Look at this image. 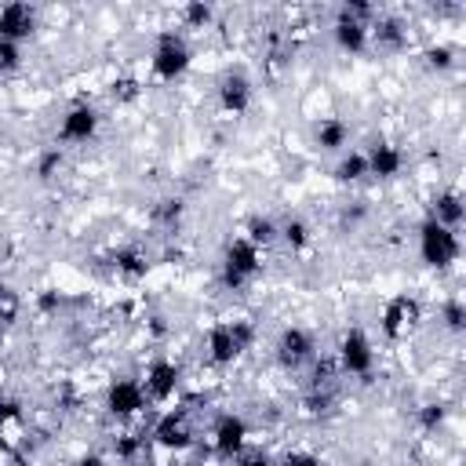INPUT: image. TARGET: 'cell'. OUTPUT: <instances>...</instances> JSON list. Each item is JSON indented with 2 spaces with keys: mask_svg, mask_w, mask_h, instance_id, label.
<instances>
[{
  "mask_svg": "<svg viewBox=\"0 0 466 466\" xmlns=\"http://www.w3.org/2000/svg\"><path fill=\"white\" fill-rule=\"evenodd\" d=\"M251 346H255L251 320H215L204 335V360L222 371V368H233Z\"/></svg>",
  "mask_w": 466,
  "mask_h": 466,
  "instance_id": "6da1fadb",
  "label": "cell"
},
{
  "mask_svg": "<svg viewBox=\"0 0 466 466\" xmlns=\"http://www.w3.org/2000/svg\"><path fill=\"white\" fill-rule=\"evenodd\" d=\"M266 269V251L255 248L251 240L244 237H233L226 248H222V262H218V284L226 291H244L248 284H255Z\"/></svg>",
  "mask_w": 466,
  "mask_h": 466,
  "instance_id": "7a4b0ae2",
  "label": "cell"
},
{
  "mask_svg": "<svg viewBox=\"0 0 466 466\" xmlns=\"http://www.w3.org/2000/svg\"><path fill=\"white\" fill-rule=\"evenodd\" d=\"M193 66V47L182 29H160L149 51V73L160 84H178Z\"/></svg>",
  "mask_w": 466,
  "mask_h": 466,
  "instance_id": "3957f363",
  "label": "cell"
},
{
  "mask_svg": "<svg viewBox=\"0 0 466 466\" xmlns=\"http://www.w3.org/2000/svg\"><path fill=\"white\" fill-rule=\"evenodd\" d=\"M335 368H339V375H346V379H371L375 375V342H371V335L364 331V328H346L342 335H339V346H335Z\"/></svg>",
  "mask_w": 466,
  "mask_h": 466,
  "instance_id": "277c9868",
  "label": "cell"
},
{
  "mask_svg": "<svg viewBox=\"0 0 466 466\" xmlns=\"http://www.w3.org/2000/svg\"><path fill=\"white\" fill-rule=\"evenodd\" d=\"M149 441L167 451V455H186L189 448H197V426H193V411L189 408H164L157 415V422L149 426Z\"/></svg>",
  "mask_w": 466,
  "mask_h": 466,
  "instance_id": "5b68a950",
  "label": "cell"
},
{
  "mask_svg": "<svg viewBox=\"0 0 466 466\" xmlns=\"http://www.w3.org/2000/svg\"><path fill=\"white\" fill-rule=\"evenodd\" d=\"M415 244H419V258L430 266V269H448L451 262H459V229H448L441 222H433L430 215L419 222L415 229Z\"/></svg>",
  "mask_w": 466,
  "mask_h": 466,
  "instance_id": "8992f818",
  "label": "cell"
},
{
  "mask_svg": "<svg viewBox=\"0 0 466 466\" xmlns=\"http://www.w3.org/2000/svg\"><path fill=\"white\" fill-rule=\"evenodd\" d=\"M102 408H106V415L116 419V422H135V419H142L153 404H149V397H146V390H142V379H135V375H116V379L106 382Z\"/></svg>",
  "mask_w": 466,
  "mask_h": 466,
  "instance_id": "52a82bcc",
  "label": "cell"
},
{
  "mask_svg": "<svg viewBox=\"0 0 466 466\" xmlns=\"http://www.w3.org/2000/svg\"><path fill=\"white\" fill-rule=\"evenodd\" d=\"M422 324V302L408 291L400 295H390L379 309V331L386 342H404L408 335H415Z\"/></svg>",
  "mask_w": 466,
  "mask_h": 466,
  "instance_id": "ba28073f",
  "label": "cell"
},
{
  "mask_svg": "<svg viewBox=\"0 0 466 466\" xmlns=\"http://www.w3.org/2000/svg\"><path fill=\"white\" fill-rule=\"evenodd\" d=\"M138 379H142V390H146L149 404H153V408H167V404L182 393L186 371H182V364L171 360V357H153Z\"/></svg>",
  "mask_w": 466,
  "mask_h": 466,
  "instance_id": "9c48e42d",
  "label": "cell"
},
{
  "mask_svg": "<svg viewBox=\"0 0 466 466\" xmlns=\"http://www.w3.org/2000/svg\"><path fill=\"white\" fill-rule=\"evenodd\" d=\"M248 437H251L248 419L237 415V411H222V415H215V422H211V430H208V448H211L215 459L233 462L237 455L248 451Z\"/></svg>",
  "mask_w": 466,
  "mask_h": 466,
  "instance_id": "30bf717a",
  "label": "cell"
},
{
  "mask_svg": "<svg viewBox=\"0 0 466 466\" xmlns=\"http://www.w3.org/2000/svg\"><path fill=\"white\" fill-rule=\"evenodd\" d=\"M98 127H102L98 109H95L91 102H73V106L62 113L58 127H55V146H62V149H66V146H87V142H95Z\"/></svg>",
  "mask_w": 466,
  "mask_h": 466,
  "instance_id": "8fae6325",
  "label": "cell"
},
{
  "mask_svg": "<svg viewBox=\"0 0 466 466\" xmlns=\"http://www.w3.org/2000/svg\"><path fill=\"white\" fill-rule=\"evenodd\" d=\"M273 357L284 371H302L313 357H317V339L302 328V324H288L277 331V342H273Z\"/></svg>",
  "mask_w": 466,
  "mask_h": 466,
  "instance_id": "7c38bea8",
  "label": "cell"
},
{
  "mask_svg": "<svg viewBox=\"0 0 466 466\" xmlns=\"http://www.w3.org/2000/svg\"><path fill=\"white\" fill-rule=\"evenodd\" d=\"M215 98H218V109L226 116H244L251 109V98H255V84L244 69H226L215 84Z\"/></svg>",
  "mask_w": 466,
  "mask_h": 466,
  "instance_id": "4fadbf2b",
  "label": "cell"
},
{
  "mask_svg": "<svg viewBox=\"0 0 466 466\" xmlns=\"http://www.w3.org/2000/svg\"><path fill=\"white\" fill-rule=\"evenodd\" d=\"M36 29H40V11L33 4H25V0L0 4V40L25 44Z\"/></svg>",
  "mask_w": 466,
  "mask_h": 466,
  "instance_id": "5bb4252c",
  "label": "cell"
},
{
  "mask_svg": "<svg viewBox=\"0 0 466 466\" xmlns=\"http://www.w3.org/2000/svg\"><path fill=\"white\" fill-rule=\"evenodd\" d=\"M368 25H371V22H364V18L350 15L346 7H339V11H335V22H331V40H335V47H339L342 55H350V58L364 55V51H368Z\"/></svg>",
  "mask_w": 466,
  "mask_h": 466,
  "instance_id": "9a60e30c",
  "label": "cell"
},
{
  "mask_svg": "<svg viewBox=\"0 0 466 466\" xmlns=\"http://www.w3.org/2000/svg\"><path fill=\"white\" fill-rule=\"evenodd\" d=\"M364 160H368V178H379V182H390L404 171L408 164V153L397 146V142H386V138H375L368 149H364Z\"/></svg>",
  "mask_w": 466,
  "mask_h": 466,
  "instance_id": "2e32d148",
  "label": "cell"
},
{
  "mask_svg": "<svg viewBox=\"0 0 466 466\" xmlns=\"http://www.w3.org/2000/svg\"><path fill=\"white\" fill-rule=\"evenodd\" d=\"M106 262H109V273H113V277H120V280H127V284L142 280V277L153 269L149 251H146V248H138V244H120V248H113Z\"/></svg>",
  "mask_w": 466,
  "mask_h": 466,
  "instance_id": "e0dca14e",
  "label": "cell"
},
{
  "mask_svg": "<svg viewBox=\"0 0 466 466\" xmlns=\"http://www.w3.org/2000/svg\"><path fill=\"white\" fill-rule=\"evenodd\" d=\"M350 135H353V127L335 113L317 116V124H313V142H317L320 153H335V157L346 153L350 149Z\"/></svg>",
  "mask_w": 466,
  "mask_h": 466,
  "instance_id": "ac0fdd59",
  "label": "cell"
},
{
  "mask_svg": "<svg viewBox=\"0 0 466 466\" xmlns=\"http://www.w3.org/2000/svg\"><path fill=\"white\" fill-rule=\"evenodd\" d=\"M408 44V29L400 18L393 15H375L371 25H368V47L375 51H400Z\"/></svg>",
  "mask_w": 466,
  "mask_h": 466,
  "instance_id": "d6986e66",
  "label": "cell"
},
{
  "mask_svg": "<svg viewBox=\"0 0 466 466\" xmlns=\"http://www.w3.org/2000/svg\"><path fill=\"white\" fill-rule=\"evenodd\" d=\"M430 218L448 226V229H459L462 218H466V208H462V193L459 189H437L433 200H430Z\"/></svg>",
  "mask_w": 466,
  "mask_h": 466,
  "instance_id": "ffe728a7",
  "label": "cell"
},
{
  "mask_svg": "<svg viewBox=\"0 0 466 466\" xmlns=\"http://www.w3.org/2000/svg\"><path fill=\"white\" fill-rule=\"evenodd\" d=\"M331 175H335V182H342V186H360V182L368 178L364 149H346V153H339Z\"/></svg>",
  "mask_w": 466,
  "mask_h": 466,
  "instance_id": "44dd1931",
  "label": "cell"
},
{
  "mask_svg": "<svg viewBox=\"0 0 466 466\" xmlns=\"http://www.w3.org/2000/svg\"><path fill=\"white\" fill-rule=\"evenodd\" d=\"M277 240H280V244H284L291 255H302V251L309 248V240H313L309 222H306V218H299V215L284 218V222H280V229H277Z\"/></svg>",
  "mask_w": 466,
  "mask_h": 466,
  "instance_id": "7402d4cb",
  "label": "cell"
},
{
  "mask_svg": "<svg viewBox=\"0 0 466 466\" xmlns=\"http://www.w3.org/2000/svg\"><path fill=\"white\" fill-rule=\"evenodd\" d=\"M277 229H280V222H277V218H269V215H251V218L244 222L240 237L266 251V248H273V244H277Z\"/></svg>",
  "mask_w": 466,
  "mask_h": 466,
  "instance_id": "603a6c76",
  "label": "cell"
},
{
  "mask_svg": "<svg viewBox=\"0 0 466 466\" xmlns=\"http://www.w3.org/2000/svg\"><path fill=\"white\" fill-rule=\"evenodd\" d=\"M455 62H459V51L451 44H444V40L422 47V66L430 73H448V69H455Z\"/></svg>",
  "mask_w": 466,
  "mask_h": 466,
  "instance_id": "cb8c5ba5",
  "label": "cell"
},
{
  "mask_svg": "<svg viewBox=\"0 0 466 466\" xmlns=\"http://www.w3.org/2000/svg\"><path fill=\"white\" fill-rule=\"evenodd\" d=\"M211 22H215V7H211V4L193 0V4H182V7H178V25H182V29H189V33L208 29Z\"/></svg>",
  "mask_w": 466,
  "mask_h": 466,
  "instance_id": "d4e9b609",
  "label": "cell"
},
{
  "mask_svg": "<svg viewBox=\"0 0 466 466\" xmlns=\"http://www.w3.org/2000/svg\"><path fill=\"white\" fill-rule=\"evenodd\" d=\"M109 98H113L116 106L138 102V98H142V80H138L135 73H116V76L109 80Z\"/></svg>",
  "mask_w": 466,
  "mask_h": 466,
  "instance_id": "484cf974",
  "label": "cell"
},
{
  "mask_svg": "<svg viewBox=\"0 0 466 466\" xmlns=\"http://www.w3.org/2000/svg\"><path fill=\"white\" fill-rule=\"evenodd\" d=\"M62 167H66V149H62V146H47V149H40L36 160H33V175H36L40 182H51Z\"/></svg>",
  "mask_w": 466,
  "mask_h": 466,
  "instance_id": "4316f807",
  "label": "cell"
},
{
  "mask_svg": "<svg viewBox=\"0 0 466 466\" xmlns=\"http://www.w3.org/2000/svg\"><path fill=\"white\" fill-rule=\"evenodd\" d=\"M146 444H149L146 433H116L113 437V455H116V462H138L146 455Z\"/></svg>",
  "mask_w": 466,
  "mask_h": 466,
  "instance_id": "83f0119b",
  "label": "cell"
},
{
  "mask_svg": "<svg viewBox=\"0 0 466 466\" xmlns=\"http://www.w3.org/2000/svg\"><path fill=\"white\" fill-rule=\"evenodd\" d=\"M186 215V200L182 197H164L153 204V222L164 226V229H175V222Z\"/></svg>",
  "mask_w": 466,
  "mask_h": 466,
  "instance_id": "f1b7e54d",
  "label": "cell"
},
{
  "mask_svg": "<svg viewBox=\"0 0 466 466\" xmlns=\"http://www.w3.org/2000/svg\"><path fill=\"white\" fill-rule=\"evenodd\" d=\"M448 411H451V408H448L444 400H426V404L415 411V419H419V426H422L426 433H437V430L448 422Z\"/></svg>",
  "mask_w": 466,
  "mask_h": 466,
  "instance_id": "f546056e",
  "label": "cell"
},
{
  "mask_svg": "<svg viewBox=\"0 0 466 466\" xmlns=\"http://www.w3.org/2000/svg\"><path fill=\"white\" fill-rule=\"evenodd\" d=\"M331 404H335V393L331 390H309L302 397V415L306 419H324L331 411Z\"/></svg>",
  "mask_w": 466,
  "mask_h": 466,
  "instance_id": "4dcf8cb0",
  "label": "cell"
},
{
  "mask_svg": "<svg viewBox=\"0 0 466 466\" xmlns=\"http://www.w3.org/2000/svg\"><path fill=\"white\" fill-rule=\"evenodd\" d=\"M18 317H22V299H18V291L7 288V284H0V328L7 331Z\"/></svg>",
  "mask_w": 466,
  "mask_h": 466,
  "instance_id": "1f68e13d",
  "label": "cell"
},
{
  "mask_svg": "<svg viewBox=\"0 0 466 466\" xmlns=\"http://www.w3.org/2000/svg\"><path fill=\"white\" fill-rule=\"evenodd\" d=\"M441 324L451 331V335H459L462 328H466V306H462V299L455 295V299H448L444 306H441Z\"/></svg>",
  "mask_w": 466,
  "mask_h": 466,
  "instance_id": "d6a6232c",
  "label": "cell"
},
{
  "mask_svg": "<svg viewBox=\"0 0 466 466\" xmlns=\"http://www.w3.org/2000/svg\"><path fill=\"white\" fill-rule=\"evenodd\" d=\"M18 422H25V408H22V400L0 390V430L18 426Z\"/></svg>",
  "mask_w": 466,
  "mask_h": 466,
  "instance_id": "836d02e7",
  "label": "cell"
},
{
  "mask_svg": "<svg viewBox=\"0 0 466 466\" xmlns=\"http://www.w3.org/2000/svg\"><path fill=\"white\" fill-rule=\"evenodd\" d=\"M22 69V44H11V40H0V76Z\"/></svg>",
  "mask_w": 466,
  "mask_h": 466,
  "instance_id": "e575fe53",
  "label": "cell"
},
{
  "mask_svg": "<svg viewBox=\"0 0 466 466\" xmlns=\"http://www.w3.org/2000/svg\"><path fill=\"white\" fill-rule=\"evenodd\" d=\"M277 466H324V459L317 451H309V448H291V451L280 455Z\"/></svg>",
  "mask_w": 466,
  "mask_h": 466,
  "instance_id": "d590c367",
  "label": "cell"
},
{
  "mask_svg": "<svg viewBox=\"0 0 466 466\" xmlns=\"http://www.w3.org/2000/svg\"><path fill=\"white\" fill-rule=\"evenodd\" d=\"M66 306V295L62 291H55V288H47V291H40L36 295V309L44 313V317H58V309Z\"/></svg>",
  "mask_w": 466,
  "mask_h": 466,
  "instance_id": "8d00e7d4",
  "label": "cell"
},
{
  "mask_svg": "<svg viewBox=\"0 0 466 466\" xmlns=\"http://www.w3.org/2000/svg\"><path fill=\"white\" fill-rule=\"evenodd\" d=\"M233 466H277V462L269 455H262V451H244V455L233 459Z\"/></svg>",
  "mask_w": 466,
  "mask_h": 466,
  "instance_id": "74e56055",
  "label": "cell"
},
{
  "mask_svg": "<svg viewBox=\"0 0 466 466\" xmlns=\"http://www.w3.org/2000/svg\"><path fill=\"white\" fill-rule=\"evenodd\" d=\"M73 466H106V455H102V451H84Z\"/></svg>",
  "mask_w": 466,
  "mask_h": 466,
  "instance_id": "f35d334b",
  "label": "cell"
},
{
  "mask_svg": "<svg viewBox=\"0 0 466 466\" xmlns=\"http://www.w3.org/2000/svg\"><path fill=\"white\" fill-rule=\"evenodd\" d=\"M0 350H4V328H0Z\"/></svg>",
  "mask_w": 466,
  "mask_h": 466,
  "instance_id": "ab89813d",
  "label": "cell"
}]
</instances>
